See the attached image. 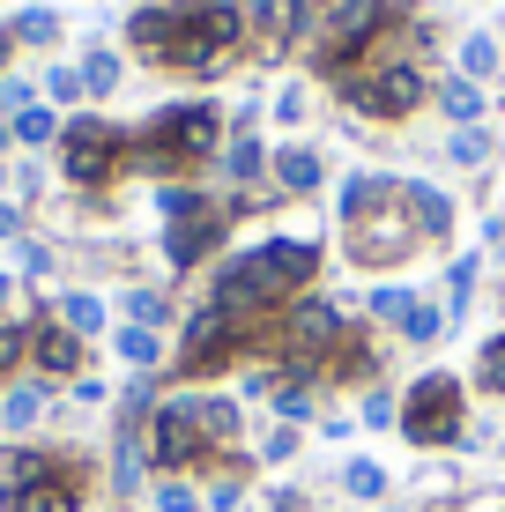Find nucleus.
Listing matches in <instances>:
<instances>
[{
	"label": "nucleus",
	"instance_id": "obj_32",
	"mask_svg": "<svg viewBox=\"0 0 505 512\" xmlns=\"http://www.w3.org/2000/svg\"><path fill=\"white\" fill-rule=\"evenodd\" d=\"M491 156V134L483 127H454V141H446V164H483Z\"/></svg>",
	"mask_w": 505,
	"mask_h": 512
},
{
	"label": "nucleus",
	"instance_id": "obj_8",
	"mask_svg": "<svg viewBox=\"0 0 505 512\" xmlns=\"http://www.w3.org/2000/svg\"><path fill=\"white\" fill-rule=\"evenodd\" d=\"M30 372H38L45 386L52 379H75L82 372V334H67L52 312H38V320H30Z\"/></svg>",
	"mask_w": 505,
	"mask_h": 512
},
{
	"label": "nucleus",
	"instance_id": "obj_30",
	"mask_svg": "<svg viewBox=\"0 0 505 512\" xmlns=\"http://www.w3.org/2000/svg\"><path fill=\"white\" fill-rule=\"evenodd\" d=\"M275 423H305L312 416V386H290V379H275Z\"/></svg>",
	"mask_w": 505,
	"mask_h": 512
},
{
	"label": "nucleus",
	"instance_id": "obj_44",
	"mask_svg": "<svg viewBox=\"0 0 505 512\" xmlns=\"http://www.w3.org/2000/svg\"><path fill=\"white\" fill-rule=\"evenodd\" d=\"M8 297H15V275H8V268H0V305H8Z\"/></svg>",
	"mask_w": 505,
	"mask_h": 512
},
{
	"label": "nucleus",
	"instance_id": "obj_3",
	"mask_svg": "<svg viewBox=\"0 0 505 512\" xmlns=\"http://www.w3.org/2000/svg\"><path fill=\"white\" fill-rule=\"evenodd\" d=\"M208 453L216 446H208V431L194 416V394H164L156 416H149V468L156 475H186V468H201Z\"/></svg>",
	"mask_w": 505,
	"mask_h": 512
},
{
	"label": "nucleus",
	"instance_id": "obj_1",
	"mask_svg": "<svg viewBox=\"0 0 505 512\" xmlns=\"http://www.w3.org/2000/svg\"><path fill=\"white\" fill-rule=\"evenodd\" d=\"M320 275V245L312 238H260L246 253H231L216 275H208V305L223 320L253 327L268 312H283V297H305V282Z\"/></svg>",
	"mask_w": 505,
	"mask_h": 512
},
{
	"label": "nucleus",
	"instance_id": "obj_17",
	"mask_svg": "<svg viewBox=\"0 0 505 512\" xmlns=\"http://www.w3.org/2000/svg\"><path fill=\"white\" fill-rule=\"evenodd\" d=\"M112 349H119L127 372H156V364H164V334H156V327H119Z\"/></svg>",
	"mask_w": 505,
	"mask_h": 512
},
{
	"label": "nucleus",
	"instance_id": "obj_23",
	"mask_svg": "<svg viewBox=\"0 0 505 512\" xmlns=\"http://www.w3.org/2000/svg\"><path fill=\"white\" fill-rule=\"evenodd\" d=\"M119 90V52H82V97H112Z\"/></svg>",
	"mask_w": 505,
	"mask_h": 512
},
{
	"label": "nucleus",
	"instance_id": "obj_11",
	"mask_svg": "<svg viewBox=\"0 0 505 512\" xmlns=\"http://www.w3.org/2000/svg\"><path fill=\"white\" fill-rule=\"evenodd\" d=\"M268 171H275V186H283V193H298V201L327 186V164H320V149H305V141L275 149V164H268Z\"/></svg>",
	"mask_w": 505,
	"mask_h": 512
},
{
	"label": "nucleus",
	"instance_id": "obj_41",
	"mask_svg": "<svg viewBox=\"0 0 505 512\" xmlns=\"http://www.w3.org/2000/svg\"><path fill=\"white\" fill-rule=\"evenodd\" d=\"M75 401L82 409H104V379H75Z\"/></svg>",
	"mask_w": 505,
	"mask_h": 512
},
{
	"label": "nucleus",
	"instance_id": "obj_20",
	"mask_svg": "<svg viewBox=\"0 0 505 512\" xmlns=\"http://www.w3.org/2000/svg\"><path fill=\"white\" fill-rule=\"evenodd\" d=\"M476 275H483V253H461L454 268H446V320H461V312L476 305Z\"/></svg>",
	"mask_w": 505,
	"mask_h": 512
},
{
	"label": "nucleus",
	"instance_id": "obj_47",
	"mask_svg": "<svg viewBox=\"0 0 505 512\" xmlns=\"http://www.w3.org/2000/svg\"><path fill=\"white\" fill-rule=\"evenodd\" d=\"M0 193H8V164H0Z\"/></svg>",
	"mask_w": 505,
	"mask_h": 512
},
{
	"label": "nucleus",
	"instance_id": "obj_31",
	"mask_svg": "<svg viewBox=\"0 0 505 512\" xmlns=\"http://www.w3.org/2000/svg\"><path fill=\"white\" fill-rule=\"evenodd\" d=\"M409 305H416L409 282H379V290H372V312H379L387 327H402V312H409Z\"/></svg>",
	"mask_w": 505,
	"mask_h": 512
},
{
	"label": "nucleus",
	"instance_id": "obj_16",
	"mask_svg": "<svg viewBox=\"0 0 505 512\" xmlns=\"http://www.w3.org/2000/svg\"><path fill=\"white\" fill-rule=\"evenodd\" d=\"M216 164H223V179H231V186H253V179H260V171H268V164H275V156H268V149H260V141H253V134H238V141H223V149H216Z\"/></svg>",
	"mask_w": 505,
	"mask_h": 512
},
{
	"label": "nucleus",
	"instance_id": "obj_14",
	"mask_svg": "<svg viewBox=\"0 0 505 512\" xmlns=\"http://www.w3.org/2000/svg\"><path fill=\"white\" fill-rule=\"evenodd\" d=\"M194 416H201V431H208V446H238V431H246V409H238L231 394H194Z\"/></svg>",
	"mask_w": 505,
	"mask_h": 512
},
{
	"label": "nucleus",
	"instance_id": "obj_38",
	"mask_svg": "<svg viewBox=\"0 0 505 512\" xmlns=\"http://www.w3.org/2000/svg\"><path fill=\"white\" fill-rule=\"evenodd\" d=\"M491 67H498V45H491V38H468V45H461V75H468V82L491 75Z\"/></svg>",
	"mask_w": 505,
	"mask_h": 512
},
{
	"label": "nucleus",
	"instance_id": "obj_39",
	"mask_svg": "<svg viewBox=\"0 0 505 512\" xmlns=\"http://www.w3.org/2000/svg\"><path fill=\"white\" fill-rule=\"evenodd\" d=\"M45 97H52V104H75V97H82V67H52V75H45Z\"/></svg>",
	"mask_w": 505,
	"mask_h": 512
},
{
	"label": "nucleus",
	"instance_id": "obj_21",
	"mask_svg": "<svg viewBox=\"0 0 505 512\" xmlns=\"http://www.w3.org/2000/svg\"><path fill=\"white\" fill-rule=\"evenodd\" d=\"M446 327H454V320H446V305H424V297L402 312V342H409V349H431Z\"/></svg>",
	"mask_w": 505,
	"mask_h": 512
},
{
	"label": "nucleus",
	"instance_id": "obj_29",
	"mask_svg": "<svg viewBox=\"0 0 505 512\" xmlns=\"http://www.w3.org/2000/svg\"><path fill=\"white\" fill-rule=\"evenodd\" d=\"M156 512H208V505H201V490L186 483V475H164V483H156Z\"/></svg>",
	"mask_w": 505,
	"mask_h": 512
},
{
	"label": "nucleus",
	"instance_id": "obj_35",
	"mask_svg": "<svg viewBox=\"0 0 505 512\" xmlns=\"http://www.w3.org/2000/svg\"><path fill=\"white\" fill-rule=\"evenodd\" d=\"M30 104H38V82H23V75H0V119L30 112Z\"/></svg>",
	"mask_w": 505,
	"mask_h": 512
},
{
	"label": "nucleus",
	"instance_id": "obj_7",
	"mask_svg": "<svg viewBox=\"0 0 505 512\" xmlns=\"http://www.w3.org/2000/svg\"><path fill=\"white\" fill-rule=\"evenodd\" d=\"M223 231H231V208H208V216H194V223H171V231H164V268L171 275L201 268V260L223 245Z\"/></svg>",
	"mask_w": 505,
	"mask_h": 512
},
{
	"label": "nucleus",
	"instance_id": "obj_5",
	"mask_svg": "<svg viewBox=\"0 0 505 512\" xmlns=\"http://www.w3.org/2000/svg\"><path fill=\"white\" fill-rule=\"evenodd\" d=\"M238 334H246L238 320H223L216 305H201L194 320H186V334H179V372H186V379H208L216 364L238 357Z\"/></svg>",
	"mask_w": 505,
	"mask_h": 512
},
{
	"label": "nucleus",
	"instance_id": "obj_22",
	"mask_svg": "<svg viewBox=\"0 0 505 512\" xmlns=\"http://www.w3.org/2000/svg\"><path fill=\"white\" fill-rule=\"evenodd\" d=\"M342 498L379 505V498H387V468H379V461H342Z\"/></svg>",
	"mask_w": 505,
	"mask_h": 512
},
{
	"label": "nucleus",
	"instance_id": "obj_9",
	"mask_svg": "<svg viewBox=\"0 0 505 512\" xmlns=\"http://www.w3.org/2000/svg\"><path fill=\"white\" fill-rule=\"evenodd\" d=\"M402 208H409L416 238H446V231H454V201H446L431 179H402Z\"/></svg>",
	"mask_w": 505,
	"mask_h": 512
},
{
	"label": "nucleus",
	"instance_id": "obj_40",
	"mask_svg": "<svg viewBox=\"0 0 505 512\" xmlns=\"http://www.w3.org/2000/svg\"><path fill=\"white\" fill-rule=\"evenodd\" d=\"M275 119H305V90H283V97H275Z\"/></svg>",
	"mask_w": 505,
	"mask_h": 512
},
{
	"label": "nucleus",
	"instance_id": "obj_6",
	"mask_svg": "<svg viewBox=\"0 0 505 512\" xmlns=\"http://www.w3.org/2000/svg\"><path fill=\"white\" fill-rule=\"evenodd\" d=\"M82 483H90L82 461L60 453V468H45L38 483H8V490H0V512H82V498H90Z\"/></svg>",
	"mask_w": 505,
	"mask_h": 512
},
{
	"label": "nucleus",
	"instance_id": "obj_18",
	"mask_svg": "<svg viewBox=\"0 0 505 512\" xmlns=\"http://www.w3.org/2000/svg\"><path fill=\"white\" fill-rule=\"evenodd\" d=\"M208 208H216V201H208L201 186H179V179H171V186H156V216H164V231H171V223H194V216H208Z\"/></svg>",
	"mask_w": 505,
	"mask_h": 512
},
{
	"label": "nucleus",
	"instance_id": "obj_42",
	"mask_svg": "<svg viewBox=\"0 0 505 512\" xmlns=\"http://www.w3.org/2000/svg\"><path fill=\"white\" fill-rule=\"evenodd\" d=\"M0 238H23V208L15 201H0Z\"/></svg>",
	"mask_w": 505,
	"mask_h": 512
},
{
	"label": "nucleus",
	"instance_id": "obj_2",
	"mask_svg": "<svg viewBox=\"0 0 505 512\" xmlns=\"http://www.w3.org/2000/svg\"><path fill=\"white\" fill-rule=\"evenodd\" d=\"M402 438L409 446H461L468 438V394L454 372H424L402 394Z\"/></svg>",
	"mask_w": 505,
	"mask_h": 512
},
{
	"label": "nucleus",
	"instance_id": "obj_27",
	"mask_svg": "<svg viewBox=\"0 0 505 512\" xmlns=\"http://www.w3.org/2000/svg\"><path fill=\"white\" fill-rule=\"evenodd\" d=\"M30 364V320H0V379Z\"/></svg>",
	"mask_w": 505,
	"mask_h": 512
},
{
	"label": "nucleus",
	"instance_id": "obj_25",
	"mask_svg": "<svg viewBox=\"0 0 505 512\" xmlns=\"http://www.w3.org/2000/svg\"><path fill=\"white\" fill-rule=\"evenodd\" d=\"M8 30H15V45H60V15L52 8H23Z\"/></svg>",
	"mask_w": 505,
	"mask_h": 512
},
{
	"label": "nucleus",
	"instance_id": "obj_26",
	"mask_svg": "<svg viewBox=\"0 0 505 512\" xmlns=\"http://www.w3.org/2000/svg\"><path fill=\"white\" fill-rule=\"evenodd\" d=\"M171 320V297L164 290H149V282H142V290H127V327H164Z\"/></svg>",
	"mask_w": 505,
	"mask_h": 512
},
{
	"label": "nucleus",
	"instance_id": "obj_43",
	"mask_svg": "<svg viewBox=\"0 0 505 512\" xmlns=\"http://www.w3.org/2000/svg\"><path fill=\"white\" fill-rule=\"evenodd\" d=\"M8 52H15V30H0V75H8Z\"/></svg>",
	"mask_w": 505,
	"mask_h": 512
},
{
	"label": "nucleus",
	"instance_id": "obj_4",
	"mask_svg": "<svg viewBox=\"0 0 505 512\" xmlns=\"http://www.w3.org/2000/svg\"><path fill=\"white\" fill-rule=\"evenodd\" d=\"M119 164H127V134H119V127H104V119H90V112L60 127V171H67L82 193H97Z\"/></svg>",
	"mask_w": 505,
	"mask_h": 512
},
{
	"label": "nucleus",
	"instance_id": "obj_13",
	"mask_svg": "<svg viewBox=\"0 0 505 512\" xmlns=\"http://www.w3.org/2000/svg\"><path fill=\"white\" fill-rule=\"evenodd\" d=\"M45 409H52V386L45 379H15L8 394H0V423H8V431H38Z\"/></svg>",
	"mask_w": 505,
	"mask_h": 512
},
{
	"label": "nucleus",
	"instance_id": "obj_12",
	"mask_svg": "<svg viewBox=\"0 0 505 512\" xmlns=\"http://www.w3.org/2000/svg\"><path fill=\"white\" fill-rule=\"evenodd\" d=\"M379 30V0H342L335 15H327V38H335V60H350L364 52V38Z\"/></svg>",
	"mask_w": 505,
	"mask_h": 512
},
{
	"label": "nucleus",
	"instance_id": "obj_50",
	"mask_svg": "<svg viewBox=\"0 0 505 512\" xmlns=\"http://www.w3.org/2000/svg\"><path fill=\"white\" fill-rule=\"evenodd\" d=\"M0 431H8V423H0Z\"/></svg>",
	"mask_w": 505,
	"mask_h": 512
},
{
	"label": "nucleus",
	"instance_id": "obj_46",
	"mask_svg": "<svg viewBox=\"0 0 505 512\" xmlns=\"http://www.w3.org/2000/svg\"><path fill=\"white\" fill-rule=\"evenodd\" d=\"M253 8H260V15H275V8H283V0H253Z\"/></svg>",
	"mask_w": 505,
	"mask_h": 512
},
{
	"label": "nucleus",
	"instance_id": "obj_19",
	"mask_svg": "<svg viewBox=\"0 0 505 512\" xmlns=\"http://www.w3.org/2000/svg\"><path fill=\"white\" fill-rule=\"evenodd\" d=\"M439 112L454 119V127H476V119H483V90H476L468 75H446V82H439Z\"/></svg>",
	"mask_w": 505,
	"mask_h": 512
},
{
	"label": "nucleus",
	"instance_id": "obj_34",
	"mask_svg": "<svg viewBox=\"0 0 505 512\" xmlns=\"http://www.w3.org/2000/svg\"><path fill=\"white\" fill-rule=\"evenodd\" d=\"M298 446H305V438H298V423H275V431L260 438V461H268V468H283V461H290Z\"/></svg>",
	"mask_w": 505,
	"mask_h": 512
},
{
	"label": "nucleus",
	"instance_id": "obj_36",
	"mask_svg": "<svg viewBox=\"0 0 505 512\" xmlns=\"http://www.w3.org/2000/svg\"><path fill=\"white\" fill-rule=\"evenodd\" d=\"M364 423H372V431H387V423H402V401L387 394V386H372V394H364V409H357Z\"/></svg>",
	"mask_w": 505,
	"mask_h": 512
},
{
	"label": "nucleus",
	"instance_id": "obj_33",
	"mask_svg": "<svg viewBox=\"0 0 505 512\" xmlns=\"http://www.w3.org/2000/svg\"><path fill=\"white\" fill-rule=\"evenodd\" d=\"M15 268H23L30 282H45L52 268H60V260H52V245H45V238H15Z\"/></svg>",
	"mask_w": 505,
	"mask_h": 512
},
{
	"label": "nucleus",
	"instance_id": "obj_15",
	"mask_svg": "<svg viewBox=\"0 0 505 512\" xmlns=\"http://www.w3.org/2000/svg\"><path fill=\"white\" fill-rule=\"evenodd\" d=\"M52 320H60L67 334H82V342H90V334H104V320H112V312H104V297H97V290H67L60 305H52Z\"/></svg>",
	"mask_w": 505,
	"mask_h": 512
},
{
	"label": "nucleus",
	"instance_id": "obj_28",
	"mask_svg": "<svg viewBox=\"0 0 505 512\" xmlns=\"http://www.w3.org/2000/svg\"><path fill=\"white\" fill-rule=\"evenodd\" d=\"M476 386L483 394H505V334H491V342L476 349Z\"/></svg>",
	"mask_w": 505,
	"mask_h": 512
},
{
	"label": "nucleus",
	"instance_id": "obj_45",
	"mask_svg": "<svg viewBox=\"0 0 505 512\" xmlns=\"http://www.w3.org/2000/svg\"><path fill=\"white\" fill-rule=\"evenodd\" d=\"M8 141H15V127H8V119H0V156H8Z\"/></svg>",
	"mask_w": 505,
	"mask_h": 512
},
{
	"label": "nucleus",
	"instance_id": "obj_10",
	"mask_svg": "<svg viewBox=\"0 0 505 512\" xmlns=\"http://www.w3.org/2000/svg\"><path fill=\"white\" fill-rule=\"evenodd\" d=\"M149 483V431H112V498H134Z\"/></svg>",
	"mask_w": 505,
	"mask_h": 512
},
{
	"label": "nucleus",
	"instance_id": "obj_37",
	"mask_svg": "<svg viewBox=\"0 0 505 512\" xmlns=\"http://www.w3.org/2000/svg\"><path fill=\"white\" fill-rule=\"evenodd\" d=\"M201 505H208V512H238V505H246V475H216Z\"/></svg>",
	"mask_w": 505,
	"mask_h": 512
},
{
	"label": "nucleus",
	"instance_id": "obj_24",
	"mask_svg": "<svg viewBox=\"0 0 505 512\" xmlns=\"http://www.w3.org/2000/svg\"><path fill=\"white\" fill-rule=\"evenodd\" d=\"M8 127H15V141H23V149H45V141H60V119H52V104H30V112H15Z\"/></svg>",
	"mask_w": 505,
	"mask_h": 512
},
{
	"label": "nucleus",
	"instance_id": "obj_49",
	"mask_svg": "<svg viewBox=\"0 0 505 512\" xmlns=\"http://www.w3.org/2000/svg\"><path fill=\"white\" fill-rule=\"evenodd\" d=\"M498 461H505V446H498Z\"/></svg>",
	"mask_w": 505,
	"mask_h": 512
},
{
	"label": "nucleus",
	"instance_id": "obj_48",
	"mask_svg": "<svg viewBox=\"0 0 505 512\" xmlns=\"http://www.w3.org/2000/svg\"><path fill=\"white\" fill-rule=\"evenodd\" d=\"M379 512H409V505H379Z\"/></svg>",
	"mask_w": 505,
	"mask_h": 512
}]
</instances>
